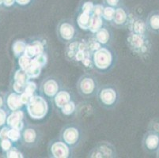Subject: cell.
<instances>
[{
  "label": "cell",
  "instance_id": "cell-10",
  "mask_svg": "<svg viewBox=\"0 0 159 158\" xmlns=\"http://www.w3.org/2000/svg\"><path fill=\"white\" fill-rule=\"evenodd\" d=\"M63 88L61 82L54 76L46 77L39 85V94L51 102L57 93Z\"/></svg>",
  "mask_w": 159,
  "mask_h": 158
},
{
  "label": "cell",
  "instance_id": "cell-43",
  "mask_svg": "<svg viewBox=\"0 0 159 158\" xmlns=\"http://www.w3.org/2000/svg\"><path fill=\"white\" fill-rule=\"evenodd\" d=\"M16 2L15 0H3V4L6 7H11Z\"/></svg>",
  "mask_w": 159,
  "mask_h": 158
},
{
  "label": "cell",
  "instance_id": "cell-35",
  "mask_svg": "<svg viewBox=\"0 0 159 158\" xmlns=\"http://www.w3.org/2000/svg\"><path fill=\"white\" fill-rule=\"evenodd\" d=\"M25 86H26V85H24V84L19 83V82H14V83H13V90L16 93H18L21 95L22 93L25 92Z\"/></svg>",
  "mask_w": 159,
  "mask_h": 158
},
{
  "label": "cell",
  "instance_id": "cell-13",
  "mask_svg": "<svg viewBox=\"0 0 159 158\" xmlns=\"http://www.w3.org/2000/svg\"><path fill=\"white\" fill-rule=\"evenodd\" d=\"M142 148L147 153H156L159 148V134L153 130H147L142 139Z\"/></svg>",
  "mask_w": 159,
  "mask_h": 158
},
{
  "label": "cell",
  "instance_id": "cell-39",
  "mask_svg": "<svg viewBox=\"0 0 159 158\" xmlns=\"http://www.w3.org/2000/svg\"><path fill=\"white\" fill-rule=\"evenodd\" d=\"M103 2L105 6L114 7V8L121 7V0H103Z\"/></svg>",
  "mask_w": 159,
  "mask_h": 158
},
{
  "label": "cell",
  "instance_id": "cell-2",
  "mask_svg": "<svg viewBox=\"0 0 159 158\" xmlns=\"http://www.w3.org/2000/svg\"><path fill=\"white\" fill-rule=\"evenodd\" d=\"M126 44L131 53L141 60H148L152 55V41L149 34L129 33L126 37Z\"/></svg>",
  "mask_w": 159,
  "mask_h": 158
},
{
  "label": "cell",
  "instance_id": "cell-25",
  "mask_svg": "<svg viewBox=\"0 0 159 158\" xmlns=\"http://www.w3.org/2000/svg\"><path fill=\"white\" fill-rule=\"evenodd\" d=\"M43 68L41 66H39L38 64L33 61L32 62L31 65L28 67V69L25 70L26 71L27 75H28L29 78H30V80H33V79H37L39 76L41 74V71H42Z\"/></svg>",
  "mask_w": 159,
  "mask_h": 158
},
{
  "label": "cell",
  "instance_id": "cell-21",
  "mask_svg": "<svg viewBox=\"0 0 159 158\" xmlns=\"http://www.w3.org/2000/svg\"><path fill=\"white\" fill-rule=\"evenodd\" d=\"M91 20H92V14L80 11L78 16H76V25L79 29L84 32H89Z\"/></svg>",
  "mask_w": 159,
  "mask_h": 158
},
{
  "label": "cell",
  "instance_id": "cell-36",
  "mask_svg": "<svg viewBox=\"0 0 159 158\" xmlns=\"http://www.w3.org/2000/svg\"><path fill=\"white\" fill-rule=\"evenodd\" d=\"M104 8H105V5H103V4H96V5H94L92 15L98 16V17H102Z\"/></svg>",
  "mask_w": 159,
  "mask_h": 158
},
{
  "label": "cell",
  "instance_id": "cell-16",
  "mask_svg": "<svg viewBox=\"0 0 159 158\" xmlns=\"http://www.w3.org/2000/svg\"><path fill=\"white\" fill-rule=\"evenodd\" d=\"M127 29L129 30L130 33H134L136 34H149L146 20L131 14L130 16Z\"/></svg>",
  "mask_w": 159,
  "mask_h": 158
},
{
  "label": "cell",
  "instance_id": "cell-24",
  "mask_svg": "<svg viewBox=\"0 0 159 158\" xmlns=\"http://www.w3.org/2000/svg\"><path fill=\"white\" fill-rule=\"evenodd\" d=\"M108 24L102 17L92 15V20H91L90 27H89V32L91 34H94L101 28H102L105 25Z\"/></svg>",
  "mask_w": 159,
  "mask_h": 158
},
{
  "label": "cell",
  "instance_id": "cell-45",
  "mask_svg": "<svg viewBox=\"0 0 159 158\" xmlns=\"http://www.w3.org/2000/svg\"><path fill=\"white\" fill-rule=\"evenodd\" d=\"M156 155H157V157H159V148L157 149V152H156Z\"/></svg>",
  "mask_w": 159,
  "mask_h": 158
},
{
  "label": "cell",
  "instance_id": "cell-42",
  "mask_svg": "<svg viewBox=\"0 0 159 158\" xmlns=\"http://www.w3.org/2000/svg\"><path fill=\"white\" fill-rule=\"evenodd\" d=\"M15 1L20 6H27L31 2L32 0H15Z\"/></svg>",
  "mask_w": 159,
  "mask_h": 158
},
{
  "label": "cell",
  "instance_id": "cell-33",
  "mask_svg": "<svg viewBox=\"0 0 159 158\" xmlns=\"http://www.w3.org/2000/svg\"><path fill=\"white\" fill-rule=\"evenodd\" d=\"M7 157L9 158H23V153L18 149L12 147L9 151L7 152Z\"/></svg>",
  "mask_w": 159,
  "mask_h": 158
},
{
  "label": "cell",
  "instance_id": "cell-44",
  "mask_svg": "<svg viewBox=\"0 0 159 158\" xmlns=\"http://www.w3.org/2000/svg\"><path fill=\"white\" fill-rule=\"evenodd\" d=\"M2 105H3V99L0 97V108H2Z\"/></svg>",
  "mask_w": 159,
  "mask_h": 158
},
{
  "label": "cell",
  "instance_id": "cell-8",
  "mask_svg": "<svg viewBox=\"0 0 159 158\" xmlns=\"http://www.w3.org/2000/svg\"><path fill=\"white\" fill-rule=\"evenodd\" d=\"M89 158H116L118 153L115 145L108 141H101L94 145L88 153Z\"/></svg>",
  "mask_w": 159,
  "mask_h": 158
},
{
  "label": "cell",
  "instance_id": "cell-22",
  "mask_svg": "<svg viewBox=\"0 0 159 158\" xmlns=\"http://www.w3.org/2000/svg\"><path fill=\"white\" fill-rule=\"evenodd\" d=\"M7 106L11 111L20 110L25 106L21 99V95L18 93H16L15 92L10 94L7 97Z\"/></svg>",
  "mask_w": 159,
  "mask_h": 158
},
{
  "label": "cell",
  "instance_id": "cell-26",
  "mask_svg": "<svg viewBox=\"0 0 159 158\" xmlns=\"http://www.w3.org/2000/svg\"><path fill=\"white\" fill-rule=\"evenodd\" d=\"M27 45V42L22 40H16L13 44V52L16 58H19L23 56L25 51V47Z\"/></svg>",
  "mask_w": 159,
  "mask_h": 158
},
{
  "label": "cell",
  "instance_id": "cell-4",
  "mask_svg": "<svg viewBox=\"0 0 159 158\" xmlns=\"http://www.w3.org/2000/svg\"><path fill=\"white\" fill-rule=\"evenodd\" d=\"M85 132L81 125L72 123L63 126L60 130L59 138L68 145L74 150L82 145L84 141Z\"/></svg>",
  "mask_w": 159,
  "mask_h": 158
},
{
  "label": "cell",
  "instance_id": "cell-17",
  "mask_svg": "<svg viewBox=\"0 0 159 158\" xmlns=\"http://www.w3.org/2000/svg\"><path fill=\"white\" fill-rule=\"evenodd\" d=\"M24 112L21 109L14 111L7 116V124L11 128H16L22 130L25 127L24 124Z\"/></svg>",
  "mask_w": 159,
  "mask_h": 158
},
{
  "label": "cell",
  "instance_id": "cell-37",
  "mask_svg": "<svg viewBox=\"0 0 159 158\" xmlns=\"http://www.w3.org/2000/svg\"><path fill=\"white\" fill-rule=\"evenodd\" d=\"M1 147H2L3 151H9L11 148L13 147L12 142H11L9 138L2 139V141H1Z\"/></svg>",
  "mask_w": 159,
  "mask_h": 158
},
{
  "label": "cell",
  "instance_id": "cell-27",
  "mask_svg": "<svg viewBox=\"0 0 159 158\" xmlns=\"http://www.w3.org/2000/svg\"><path fill=\"white\" fill-rule=\"evenodd\" d=\"M30 80L29 78L28 75H27L26 71L25 70L19 68L18 70H17L14 73V82H19V83L24 84V85H26V83L28 82V81Z\"/></svg>",
  "mask_w": 159,
  "mask_h": 158
},
{
  "label": "cell",
  "instance_id": "cell-7",
  "mask_svg": "<svg viewBox=\"0 0 159 158\" xmlns=\"http://www.w3.org/2000/svg\"><path fill=\"white\" fill-rule=\"evenodd\" d=\"M26 112L33 120H44L49 111L48 101L40 94H36L25 105Z\"/></svg>",
  "mask_w": 159,
  "mask_h": 158
},
{
  "label": "cell",
  "instance_id": "cell-12",
  "mask_svg": "<svg viewBox=\"0 0 159 158\" xmlns=\"http://www.w3.org/2000/svg\"><path fill=\"white\" fill-rule=\"evenodd\" d=\"M48 52V43L44 37H34L31 41L27 42L24 56L33 59L36 56Z\"/></svg>",
  "mask_w": 159,
  "mask_h": 158
},
{
  "label": "cell",
  "instance_id": "cell-5",
  "mask_svg": "<svg viewBox=\"0 0 159 158\" xmlns=\"http://www.w3.org/2000/svg\"><path fill=\"white\" fill-rule=\"evenodd\" d=\"M79 29L76 22L70 18H63L57 23L56 27V34L58 40L63 43H70L79 39Z\"/></svg>",
  "mask_w": 159,
  "mask_h": 158
},
{
  "label": "cell",
  "instance_id": "cell-34",
  "mask_svg": "<svg viewBox=\"0 0 159 158\" xmlns=\"http://www.w3.org/2000/svg\"><path fill=\"white\" fill-rule=\"evenodd\" d=\"M93 7H94V4L91 1L85 2L84 3H82V7H81V12L92 14H93Z\"/></svg>",
  "mask_w": 159,
  "mask_h": 158
},
{
  "label": "cell",
  "instance_id": "cell-6",
  "mask_svg": "<svg viewBox=\"0 0 159 158\" xmlns=\"http://www.w3.org/2000/svg\"><path fill=\"white\" fill-rule=\"evenodd\" d=\"M100 85L94 75L86 73L81 75L76 82V89L81 97L90 99L96 97Z\"/></svg>",
  "mask_w": 159,
  "mask_h": 158
},
{
  "label": "cell",
  "instance_id": "cell-11",
  "mask_svg": "<svg viewBox=\"0 0 159 158\" xmlns=\"http://www.w3.org/2000/svg\"><path fill=\"white\" fill-rule=\"evenodd\" d=\"M42 139V133L34 126L25 127L21 130V141L29 148H36Z\"/></svg>",
  "mask_w": 159,
  "mask_h": 158
},
{
  "label": "cell",
  "instance_id": "cell-23",
  "mask_svg": "<svg viewBox=\"0 0 159 158\" xmlns=\"http://www.w3.org/2000/svg\"><path fill=\"white\" fill-rule=\"evenodd\" d=\"M77 111V105L75 101L71 100L63 105L60 109L58 110L59 113L63 117H70Z\"/></svg>",
  "mask_w": 159,
  "mask_h": 158
},
{
  "label": "cell",
  "instance_id": "cell-1",
  "mask_svg": "<svg viewBox=\"0 0 159 158\" xmlns=\"http://www.w3.org/2000/svg\"><path fill=\"white\" fill-rule=\"evenodd\" d=\"M116 52L112 46H102L92 53L93 70L100 74H105L115 68L117 63Z\"/></svg>",
  "mask_w": 159,
  "mask_h": 158
},
{
  "label": "cell",
  "instance_id": "cell-19",
  "mask_svg": "<svg viewBox=\"0 0 159 158\" xmlns=\"http://www.w3.org/2000/svg\"><path fill=\"white\" fill-rule=\"evenodd\" d=\"M147 29L149 33L154 34L159 33V11H155L150 12L146 18Z\"/></svg>",
  "mask_w": 159,
  "mask_h": 158
},
{
  "label": "cell",
  "instance_id": "cell-38",
  "mask_svg": "<svg viewBox=\"0 0 159 158\" xmlns=\"http://www.w3.org/2000/svg\"><path fill=\"white\" fill-rule=\"evenodd\" d=\"M35 95H33V94L27 92H24L21 94V99L22 103L24 104V105L25 106L29 102L32 100V98Z\"/></svg>",
  "mask_w": 159,
  "mask_h": 158
},
{
  "label": "cell",
  "instance_id": "cell-31",
  "mask_svg": "<svg viewBox=\"0 0 159 158\" xmlns=\"http://www.w3.org/2000/svg\"><path fill=\"white\" fill-rule=\"evenodd\" d=\"M25 92L30 93L33 94V95H36V94L39 93V87L37 86L36 82H33V80H29L28 82L26 83Z\"/></svg>",
  "mask_w": 159,
  "mask_h": 158
},
{
  "label": "cell",
  "instance_id": "cell-46",
  "mask_svg": "<svg viewBox=\"0 0 159 158\" xmlns=\"http://www.w3.org/2000/svg\"><path fill=\"white\" fill-rule=\"evenodd\" d=\"M3 3V0H0V4Z\"/></svg>",
  "mask_w": 159,
  "mask_h": 158
},
{
  "label": "cell",
  "instance_id": "cell-14",
  "mask_svg": "<svg viewBox=\"0 0 159 158\" xmlns=\"http://www.w3.org/2000/svg\"><path fill=\"white\" fill-rule=\"evenodd\" d=\"M130 16H131V14L128 12V11L125 7H122V6L117 7L116 8L113 19L110 25L113 26L114 28L118 29L127 28Z\"/></svg>",
  "mask_w": 159,
  "mask_h": 158
},
{
  "label": "cell",
  "instance_id": "cell-28",
  "mask_svg": "<svg viewBox=\"0 0 159 158\" xmlns=\"http://www.w3.org/2000/svg\"><path fill=\"white\" fill-rule=\"evenodd\" d=\"M115 11L116 8H114V7L105 6L103 14H102V17H103V19L108 24L110 25V23L112 22V19H113L114 14H115Z\"/></svg>",
  "mask_w": 159,
  "mask_h": 158
},
{
  "label": "cell",
  "instance_id": "cell-9",
  "mask_svg": "<svg viewBox=\"0 0 159 158\" xmlns=\"http://www.w3.org/2000/svg\"><path fill=\"white\" fill-rule=\"evenodd\" d=\"M47 150L50 158H70L74 155L73 149L59 138L49 142Z\"/></svg>",
  "mask_w": 159,
  "mask_h": 158
},
{
  "label": "cell",
  "instance_id": "cell-40",
  "mask_svg": "<svg viewBox=\"0 0 159 158\" xmlns=\"http://www.w3.org/2000/svg\"><path fill=\"white\" fill-rule=\"evenodd\" d=\"M7 116L6 111L0 108V127L7 123Z\"/></svg>",
  "mask_w": 159,
  "mask_h": 158
},
{
  "label": "cell",
  "instance_id": "cell-20",
  "mask_svg": "<svg viewBox=\"0 0 159 158\" xmlns=\"http://www.w3.org/2000/svg\"><path fill=\"white\" fill-rule=\"evenodd\" d=\"M80 43L81 40L77 39V40H73V41L70 42V43H66V48L64 51L65 58L67 60L73 62L75 61V56L77 55L78 52L80 49Z\"/></svg>",
  "mask_w": 159,
  "mask_h": 158
},
{
  "label": "cell",
  "instance_id": "cell-32",
  "mask_svg": "<svg viewBox=\"0 0 159 158\" xmlns=\"http://www.w3.org/2000/svg\"><path fill=\"white\" fill-rule=\"evenodd\" d=\"M32 62H33V59L28 58L27 56H24V55L18 58V65H19L20 68L25 70H26L28 69L29 66L31 65Z\"/></svg>",
  "mask_w": 159,
  "mask_h": 158
},
{
  "label": "cell",
  "instance_id": "cell-18",
  "mask_svg": "<svg viewBox=\"0 0 159 158\" xmlns=\"http://www.w3.org/2000/svg\"><path fill=\"white\" fill-rule=\"evenodd\" d=\"M72 99V94L71 92L68 89H63L62 88L59 92L57 93L56 96L54 97V98L52 99V101H51L52 104H53L54 108L56 110H59L65 105L66 103H68L69 101H70Z\"/></svg>",
  "mask_w": 159,
  "mask_h": 158
},
{
  "label": "cell",
  "instance_id": "cell-41",
  "mask_svg": "<svg viewBox=\"0 0 159 158\" xmlns=\"http://www.w3.org/2000/svg\"><path fill=\"white\" fill-rule=\"evenodd\" d=\"M8 127H3L2 130H0V139H6L8 138V131H9Z\"/></svg>",
  "mask_w": 159,
  "mask_h": 158
},
{
  "label": "cell",
  "instance_id": "cell-30",
  "mask_svg": "<svg viewBox=\"0 0 159 158\" xmlns=\"http://www.w3.org/2000/svg\"><path fill=\"white\" fill-rule=\"evenodd\" d=\"M8 138L13 142H17L19 140H21V130L16 128L9 129Z\"/></svg>",
  "mask_w": 159,
  "mask_h": 158
},
{
  "label": "cell",
  "instance_id": "cell-29",
  "mask_svg": "<svg viewBox=\"0 0 159 158\" xmlns=\"http://www.w3.org/2000/svg\"><path fill=\"white\" fill-rule=\"evenodd\" d=\"M33 61L35 62L37 64L44 69L47 66L48 63V52H44L41 54H39L33 58Z\"/></svg>",
  "mask_w": 159,
  "mask_h": 158
},
{
  "label": "cell",
  "instance_id": "cell-3",
  "mask_svg": "<svg viewBox=\"0 0 159 158\" xmlns=\"http://www.w3.org/2000/svg\"><path fill=\"white\" fill-rule=\"evenodd\" d=\"M96 98L102 108L112 110L116 108L120 101V92L114 84H104L100 85Z\"/></svg>",
  "mask_w": 159,
  "mask_h": 158
},
{
  "label": "cell",
  "instance_id": "cell-15",
  "mask_svg": "<svg viewBox=\"0 0 159 158\" xmlns=\"http://www.w3.org/2000/svg\"><path fill=\"white\" fill-rule=\"evenodd\" d=\"M91 35L102 46H112L113 43V32L108 27V24L105 25L97 33Z\"/></svg>",
  "mask_w": 159,
  "mask_h": 158
}]
</instances>
